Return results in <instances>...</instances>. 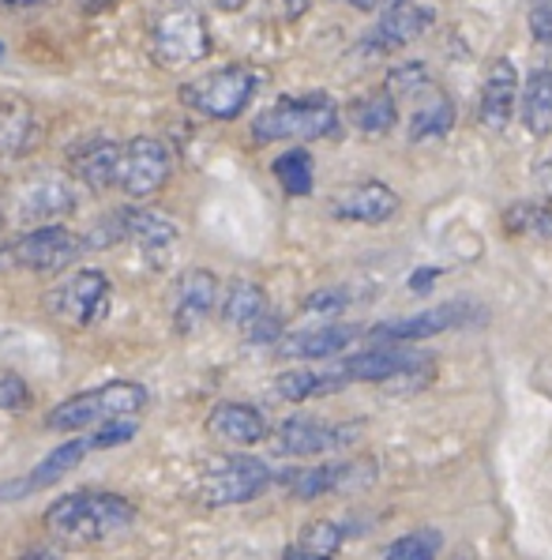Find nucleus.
<instances>
[{"label":"nucleus","instance_id":"a19ab883","mask_svg":"<svg viewBox=\"0 0 552 560\" xmlns=\"http://www.w3.org/2000/svg\"><path fill=\"white\" fill-rule=\"evenodd\" d=\"M20 560H60V553H54V549H46V546H34Z\"/></svg>","mask_w":552,"mask_h":560},{"label":"nucleus","instance_id":"1a4fd4ad","mask_svg":"<svg viewBox=\"0 0 552 560\" xmlns=\"http://www.w3.org/2000/svg\"><path fill=\"white\" fill-rule=\"evenodd\" d=\"M365 433V421H320V418H286L271 436L274 455L286 459H313V455L350 447Z\"/></svg>","mask_w":552,"mask_h":560},{"label":"nucleus","instance_id":"39448f33","mask_svg":"<svg viewBox=\"0 0 552 560\" xmlns=\"http://www.w3.org/2000/svg\"><path fill=\"white\" fill-rule=\"evenodd\" d=\"M256 88H260V75L252 68L226 65L219 72L200 75V80H188L177 91V98L207 120H237L248 109V102H252Z\"/></svg>","mask_w":552,"mask_h":560},{"label":"nucleus","instance_id":"a211bd4d","mask_svg":"<svg viewBox=\"0 0 552 560\" xmlns=\"http://www.w3.org/2000/svg\"><path fill=\"white\" fill-rule=\"evenodd\" d=\"M399 192L395 188H387L384 180H361V185H353L350 192H342L339 200H334V219L342 222H365V226H379V222H391L395 214H399Z\"/></svg>","mask_w":552,"mask_h":560},{"label":"nucleus","instance_id":"7ed1b4c3","mask_svg":"<svg viewBox=\"0 0 552 560\" xmlns=\"http://www.w3.org/2000/svg\"><path fill=\"white\" fill-rule=\"evenodd\" d=\"M339 132V106L331 94H293L267 106L252 120L256 143H282V140H327Z\"/></svg>","mask_w":552,"mask_h":560},{"label":"nucleus","instance_id":"de8ad7c7","mask_svg":"<svg viewBox=\"0 0 552 560\" xmlns=\"http://www.w3.org/2000/svg\"><path fill=\"white\" fill-rule=\"evenodd\" d=\"M222 8H226V12H233V8H240V0H219Z\"/></svg>","mask_w":552,"mask_h":560},{"label":"nucleus","instance_id":"2f4dec72","mask_svg":"<svg viewBox=\"0 0 552 560\" xmlns=\"http://www.w3.org/2000/svg\"><path fill=\"white\" fill-rule=\"evenodd\" d=\"M439 549H444V534L425 527V530H413V534H402L387 546L384 560H436Z\"/></svg>","mask_w":552,"mask_h":560},{"label":"nucleus","instance_id":"b1692460","mask_svg":"<svg viewBox=\"0 0 552 560\" xmlns=\"http://www.w3.org/2000/svg\"><path fill=\"white\" fill-rule=\"evenodd\" d=\"M350 381L342 369H290V373H279L274 376V395L282 402H308V399H324V395H334L342 392Z\"/></svg>","mask_w":552,"mask_h":560},{"label":"nucleus","instance_id":"5701e85b","mask_svg":"<svg viewBox=\"0 0 552 560\" xmlns=\"http://www.w3.org/2000/svg\"><path fill=\"white\" fill-rule=\"evenodd\" d=\"M42 140V125L31 106L23 102H4L0 106V162H15L31 154Z\"/></svg>","mask_w":552,"mask_h":560},{"label":"nucleus","instance_id":"473e14b6","mask_svg":"<svg viewBox=\"0 0 552 560\" xmlns=\"http://www.w3.org/2000/svg\"><path fill=\"white\" fill-rule=\"evenodd\" d=\"M342 527L339 523H331V520H316V523H308L305 530H301V541H297V553H313V557H331L334 549L342 546Z\"/></svg>","mask_w":552,"mask_h":560},{"label":"nucleus","instance_id":"cd10ccee","mask_svg":"<svg viewBox=\"0 0 552 560\" xmlns=\"http://www.w3.org/2000/svg\"><path fill=\"white\" fill-rule=\"evenodd\" d=\"M519 102H522L526 132L549 136L552 132V68H538V72H530Z\"/></svg>","mask_w":552,"mask_h":560},{"label":"nucleus","instance_id":"bb28decb","mask_svg":"<svg viewBox=\"0 0 552 560\" xmlns=\"http://www.w3.org/2000/svg\"><path fill=\"white\" fill-rule=\"evenodd\" d=\"M87 455H91L87 436H72V441L57 444L54 452H49L46 459L38 463V467L23 474V478H27V486H31V493H42V489L57 486V481L64 478L68 470H75V467H80V463L87 459Z\"/></svg>","mask_w":552,"mask_h":560},{"label":"nucleus","instance_id":"72a5a7b5","mask_svg":"<svg viewBox=\"0 0 552 560\" xmlns=\"http://www.w3.org/2000/svg\"><path fill=\"white\" fill-rule=\"evenodd\" d=\"M31 402H34L31 384L23 381L20 373H12V369H0V410L20 413V410H27Z\"/></svg>","mask_w":552,"mask_h":560},{"label":"nucleus","instance_id":"412c9836","mask_svg":"<svg viewBox=\"0 0 552 560\" xmlns=\"http://www.w3.org/2000/svg\"><path fill=\"white\" fill-rule=\"evenodd\" d=\"M117 162H120V143L117 140H83L80 148H72L68 154V170L91 192H106V188L117 185Z\"/></svg>","mask_w":552,"mask_h":560},{"label":"nucleus","instance_id":"f704fd0d","mask_svg":"<svg viewBox=\"0 0 552 560\" xmlns=\"http://www.w3.org/2000/svg\"><path fill=\"white\" fill-rule=\"evenodd\" d=\"M136 433H140V425H136V418H125V421H106V425L91 429L87 444H91V452H109V447L128 444Z\"/></svg>","mask_w":552,"mask_h":560},{"label":"nucleus","instance_id":"0eeeda50","mask_svg":"<svg viewBox=\"0 0 552 560\" xmlns=\"http://www.w3.org/2000/svg\"><path fill=\"white\" fill-rule=\"evenodd\" d=\"M46 305L60 324L87 331V327H98L109 316L114 282H109V275L98 271V267H80V271L64 275V279L49 290Z\"/></svg>","mask_w":552,"mask_h":560},{"label":"nucleus","instance_id":"c9c22d12","mask_svg":"<svg viewBox=\"0 0 552 560\" xmlns=\"http://www.w3.org/2000/svg\"><path fill=\"white\" fill-rule=\"evenodd\" d=\"M428 88V72H425V65L421 60H413V65H399L391 75H387V94H421Z\"/></svg>","mask_w":552,"mask_h":560},{"label":"nucleus","instance_id":"f3484780","mask_svg":"<svg viewBox=\"0 0 552 560\" xmlns=\"http://www.w3.org/2000/svg\"><path fill=\"white\" fill-rule=\"evenodd\" d=\"M418 365H428L425 354L418 350H407V347H373V350H361L342 361V373L347 381H361V384H384V381H395V376H410Z\"/></svg>","mask_w":552,"mask_h":560},{"label":"nucleus","instance_id":"4be33fe9","mask_svg":"<svg viewBox=\"0 0 552 560\" xmlns=\"http://www.w3.org/2000/svg\"><path fill=\"white\" fill-rule=\"evenodd\" d=\"M373 467V463H324V467H305V470H282L274 474V481L290 489L293 497L301 501H316L324 493H334V489H347L353 486V474Z\"/></svg>","mask_w":552,"mask_h":560},{"label":"nucleus","instance_id":"c03bdc74","mask_svg":"<svg viewBox=\"0 0 552 560\" xmlns=\"http://www.w3.org/2000/svg\"><path fill=\"white\" fill-rule=\"evenodd\" d=\"M109 4H117V0H83L87 12H102V8H109Z\"/></svg>","mask_w":552,"mask_h":560},{"label":"nucleus","instance_id":"37998d69","mask_svg":"<svg viewBox=\"0 0 552 560\" xmlns=\"http://www.w3.org/2000/svg\"><path fill=\"white\" fill-rule=\"evenodd\" d=\"M339 4H350V8H357V12H373L379 0H339Z\"/></svg>","mask_w":552,"mask_h":560},{"label":"nucleus","instance_id":"393cba45","mask_svg":"<svg viewBox=\"0 0 552 560\" xmlns=\"http://www.w3.org/2000/svg\"><path fill=\"white\" fill-rule=\"evenodd\" d=\"M451 128H455V102L428 83L418 98V109H413V117H410V143L444 140Z\"/></svg>","mask_w":552,"mask_h":560},{"label":"nucleus","instance_id":"79ce46f5","mask_svg":"<svg viewBox=\"0 0 552 560\" xmlns=\"http://www.w3.org/2000/svg\"><path fill=\"white\" fill-rule=\"evenodd\" d=\"M282 4H286V15H290V20H297V15H305L308 0H282Z\"/></svg>","mask_w":552,"mask_h":560},{"label":"nucleus","instance_id":"6e6552de","mask_svg":"<svg viewBox=\"0 0 552 560\" xmlns=\"http://www.w3.org/2000/svg\"><path fill=\"white\" fill-rule=\"evenodd\" d=\"M83 253H87V245H83V234H75V230L34 226V230H23V234H15L8 241L0 260L20 267V271L57 275V271H64V267H72Z\"/></svg>","mask_w":552,"mask_h":560},{"label":"nucleus","instance_id":"c756f323","mask_svg":"<svg viewBox=\"0 0 552 560\" xmlns=\"http://www.w3.org/2000/svg\"><path fill=\"white\" fill-rule=\"evenodd\" d=\"M271 174L282 185L286 196H308L316 185V166H313V154L305 148H290L282 151L279 159L271 162Z\"/></svg>","mask_w":552,"mask_h":560},{"label":"nucleus","instance_id":"e433bc0d","mask_svg":"<svg viewBox=\"0 0 552 560\" xmlns=\"http://www.w3.org/2000/svg\"><path fill=\"white\" fill-rule=\"evenodd\" d=\"M353 301L350 290H316L313 298H305V313H339Z\"/></svg>","mask_w":552,"mask_h":560},{"label":"nucleus","instance_id":"20e7f679","mask_svg":"<svg viewBox=\"0 0 552 560\" xmlns=\"http://www.w3.org/2000/svg\"><path fill=\"white\" fill-rule=\"evenodd\" d=\"M211 54V31H207L203 12L192 0H177L166 4L151 23V57L154 65H162L166 72L177 68L200 65Z\"/></svg>","mask_w":552,"mask_h":560},{"label":"nucleus","instance_id":"423d86ee","mask_svg":"<svg viewBox=\"0 0 552 560\" xmlns=\"http://www.w3.org/2000/svg\"><path fill=\"white\" fill-rule=\"evenodd\" d=\"M274 486V474L256 455H219L200 474V501L207 508H237L263 497Z\"/></svg>","mask_w":552,"mask_h":560},{"label":"nucleus","instance_id":"f257e3e1","mask_svg":"<svg viewBox=\"0 0 552 560\" xmlns=\"http://www.w3.org/2000/svg\"><path fill=\"white\" fill-rule=\"evenodd\" d=\"M140 520L136 504L106 489H75L42 512V530L60 546H102L128 534Z\"/></svg>","mask_w":552,"mask_h":560},{"label":"nucleus","instance_id":"f03ea898","mask_svg":"<svg viewBox=\"0 0 552 560\" xmlns=\"http://www.w3.org/2000/svg\"><path fill=\"white\" fill-rule=\"evenodd\" d=\"M151 392L136 381H106L87 392L68 395L46 413V429L54 433H80V429H98L106 421H125L146 410Z\"/></svg>","mask_w":552,"mask_h":560},{"label":"nucleus","instance_id":"dca6fc26","mask_svg":"<svg viewBox=\"0 0 552 560\" xmlns=\"http://www.w3.org/2000/svg\"><path fill=\"white\" fill-rule=\"evenodd\" d=\"M361 335L365 331H361L357 324H320V327L282 335V339L274 342V350H279V358H293V361H324V358H334V354H342V350H350Z\"/></svg>","mask_w":552,"mask_h":560},{"label":"nucleus","instance_id":"58836bf2","mask_svg":"<svg viewBox=\"0 0 552 560\" xmlns=\"http://www.w3.org/2000/svg\"><path fill=\"white\" fill-rule=\"evenodd\" d=\"M279 339H282V320H279V316H274V313H267L263 320L256 324L252 331H248V342H263V347H267V342H271V347H274V342H279Z\"/></svg>","mask_w":552,"mask_h":560},{"label":"nucleus","instance_id":"ddd939ff","mask_svg":"<svg viewBox=\"0 0 552 560\" xmlns=\"http://www.w3.org/2000/svg\"><path fill=\"white\" fill-rule=\"evenodd\" d=\"M436 23V12L428 4H418V0H402V4H391L384 15H379V23L373 31L365 34V42H361V54H395V49L410 46V42H418L421 34Z\"/></svg>","mask_w":552,"mask_h":560},{"label":"nucleus","instance_id":"7c9ffc66","mask_svg":"<svg viewBox=\"0 0 552 560\" xmlns=\"http://www.w3.org/2000/svg\"><path fill=\"white\" fill-rule=\"evenodd\" d=\"M504 226L512 234H538V237H552V203L530 200V203H512L504 211Z\"/></svg>","mask_w":552,"mask_h":560},{"label":"nucleus","instance_id":"c85d7f7f","mask_svg":"<svg viewBox=\"0 0 552 560\" xmlns=\"http://www.w3.org/2000/svg\"><path fill=\"white\" fill-rule=\"evenodd\" d=\"M353 125L361 128L365 136H387L395 125H399V102L391 98L387 91H373L365 98L353 102Z\"/></svg>","mask_w":552,"mask_h":560},{"label":"nucleus","instance_id":"a878e982","mask_svg":"<svg viewBox=\"0 0 552 560\" xmlns=\"http://www.w3.org/2000/svg\"><path fill=\"white\" fill-rule=\"evenodd\" d=\"M267 313H271V308H267V294H263L260 282H252V279L230 282L226 298H222V320L230 327H237V331L248 335Z\"/></svg>","mask_w":552,"mask_h":560},{"label":"nucleus","instance_id":"f8f14e48","mask_svg":"<svg viewBox=\"0 0 552 560\" xmlns=\"http://www.w3.org/2000/svg\"><path fill=\"white\" fill-rule=\"evenodd\" d=\"M75 211V188L60 174H38L15 192L12 214L27 230L34 226H60V219Z\"/></svg>","mask_w":552,"mask_h":560},{"label":"nucleus","instance_id":"2eb2a0df","mask_svg":"<svg viewBox=\"0 0 552 560\" xmlns=\"http://www.w3.org/2000/svg\"><path fill=\"white\" fill-rule=\"evenodd\" d=\"M177 222L162 211H146V207H125V241L140 248V256L151 267H166L177 248Z\"/></svg>","mask_w":552,"mask_h":560},{"label":"nucleus","instance_id":"ea45409f","mask_svg":"<svg viewBox=\"0 0 552 560\" xmlns=\"http://www.w3.org/2000/svg\"><path fill=\"white\" fill-rule=\"evenodd\" d=\"M439 279V267H421V271L410 275V290L413 294H428V287Z\"/></svg>","mask_w":552,"mask_h":560},{"label":"nucleus","instance_id":"6ab92c4d","mask_svg":"<svg viewBox=\"0 0 552 560\" xmlns=\"http://www.w3.org/2000/svg\"><path fill=\"white\" fill-rule=\"evenodd\" d=\"M515 102H519V72H515L512 57H500L485 75V88H481V106L478 117L489 132H504L512 125Z\"/></svg>","mask_w":552,"mask_h":560},{"label":"nucleus","instance_id":"a18cd8bd","mask_svg":"<svg viewBox=\"0 0 552 560\" xmlns=\"http://www.w3.org/2000/svg\"><path fill=\"white\" fill-rule=\"evenodd\" d=\"M4 8H31V4H42V0H0Z\"/></svg>","mask_w":552,"mask_h":560},{"label":"nucleus","instance_id":"9d476101","mask_svg":"<svg viewBox=\"0 0 552 560\" xmlns=\"http://www.w3.org/2000/svg\"><path fill=\"white\" fill-rule=\"evenodd\" d=\"M174 177V151L158 140V136H132L120 148L117 162V188L132 200L162 192Z\"/></svg>","mask_w":552,"mask_h":560},{"label":"nucleus","instance_id":"09e8293b","mask_svg":"<svg viewBox=\"0 0 552 560\" xmlns=\"http://www.w3.org/2000/svg\"><path fill=\"white\" fill-rule=\"evenodd\" d=\"M0 57H4V42H0Z\"/></svg>","mask_w":552,"mask_h":560},{"label":"nucleus","instance_id":"aec40b11","mask_svg":"<svg viewBox=\"0 0 552 560\" xmlns=\"http://www.w3.org/2000/svg\"><path fill=\"white\" fill-rule=\"evenodd\" d=\"M207 433L222 444L233 447H252L267 441V418L248 402H214L211 413H207Z\"/></svg>","mask_w":552,"mask_h":560},{"label":"nucleus","instance_id":"49530a36","mask_svg":"<svg viewBox=\"0 0 552 560\" xmlns=\"http://www.w3.org/2000/svg\"><path fill=\"white\" fill-rule=\"evenodd\" d=\"M286 560H331V557H313V553H297V549H293Z\"/></svg>","mask_w":552,"mask_h":560},{"label":"nucleus","instance_id":"4468645a","mask_svg":"<svg viewBox=\"0 0 552 560\" xmlns=\"http://www.w3.org/2000/svg\"><path fill=\"white\" fill-rule=\"evenodd\" d=\"M219 301V279L207 267H188L174 287V331L177 335H196L207 324V316L214 313Z\"/></svg>","mask_w":552,"mask_h":560},{"label":"nucleus","instance_id":"9b49d317","mask_svg":"<svg viewBox=\"0 0 552 560\" xmlns=\"http://www.w3.org/2000/svg\"><path fill=\"white\" fill-rule=\"evenodd\" d=\"M478 316H485V313H481L473 301H444V305L425 308V313H413V316H402V320H387V324L368 327L365 335L376 342V347H407V342L433 339V335L466 327L470 320H478Z\"/></svg>","mask_w":552,"mask_h":560},{"label":"nucleus","instance_id":"4c0bfd02","mask_svg":"<svg viewBox=\"0 0 552 560\" xmlns=\"http://www.w3.org/2000/svg\"><path fill=\"white\" fill-rule=\"evenodd\" d=\"M530 34L541 46L552 42V0H530Z\"/></svg>","mask_w":552,"mask_h":560}]
</instances>
